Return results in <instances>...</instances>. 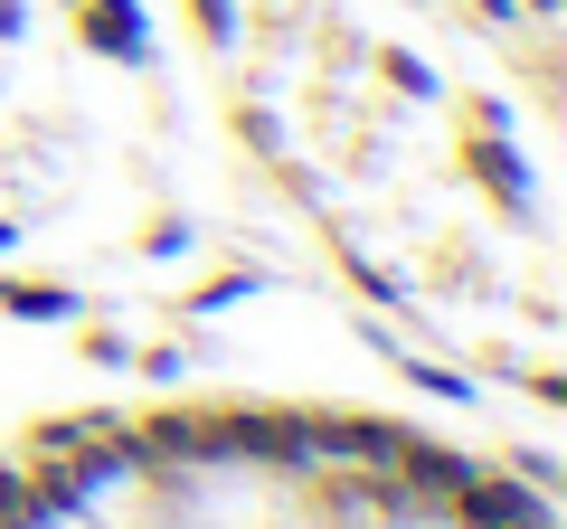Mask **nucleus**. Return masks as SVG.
Here are the masks:
<instances>
[{
    "mask_svg": "<svg viewBox=\"0 0 567 529\" xmlns=\"http://www.w3.org/2000/svg\"><path fill=\"white\" fill-rule=\"evenodd\" d=\"M0 312H20V322H66L76 293H58V284H0Z\"/></svg>",
    "mask_w": 567,
    "mask_h": 529,
    "instance_id": "obj_1",
    "label": "nucleus"
}]
</instances>
